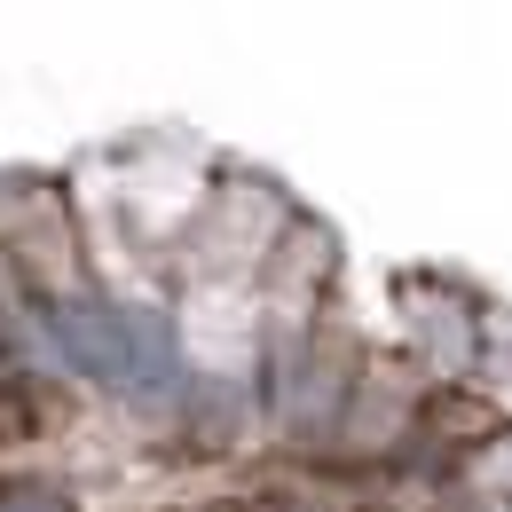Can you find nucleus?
<instances>
[{"label": "nucleus", "mask_w": 512, "mask_h": 512, "mask_svg": "<svg viewBox=\"0 0 512 512\" xmlns=\"http://www.w3.org/2000/svg\"><path fill=\"white\" fill-rule=\"evenodd\" d=\"M24 355H16V347H8V339H0V418H8V402H16V394H24Z\"/></svg>", "instance_id": "obj_4"}, {"label": "nucleus", "mask_w": 512, "mask_h": 512, "mask_svg": "<svg viewBox=\"0 0 512 512\" xmlns=\"http://www.w3.org/2000/svg\"><path fill=\"white\" fill-rule=\"evenodd\" d=\"M190 418H197V442L205 449L245 442V394H237V386H205V394L190 402Z\"/></svg>", "instance_id": "obj_2"}, {"label": "nucleus", "mask_w": 512, "mask_h": 512, "mask_svg": "<svg viewBox=\"0 0 512 512\" xmlns=\"http://www.w3.org/2000/svg\"><path fill=\"white\" fill-rule=\"evenodd\" d=\"M24 323H32V292H24V276H16L8 253H0V339L16 347V339H24Z\"/></svg>", "instance_id": "obj_3"}, {"label": "nucleus", "mask_w": 512, "mask_h": 512, "mask_svg": "<svg viewBox=\"0 0 512 512\" xmlns=\"http://www.w3.org/2000/svg\"><path fill=\"white\" fill-rule=\"evenodd\" d=\"M0 253L24 276L32 308H79L87 300V260L79 229L56 182H0Z\"/></svg>", "instance_id": "obj_1"}]
</instances>
